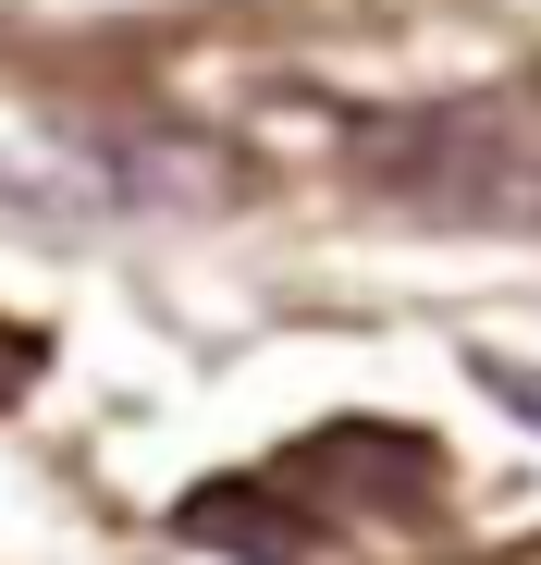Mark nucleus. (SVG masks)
I'll list each match as a JSON object with an SVG mask.
<instances>
[{"mask_svg":"<svg viewBox=\"0 0 541 565\" xmlns=\"http://www.w3.org/2000/svg\"><path fill=\"white\" fill-rule=\"evenodd\" d=\"M357 184L456 234H541V111L529 99H431L357 124Z\"/></svg>","mask_w":541,"mask_h":565,"instance_id":"nucleus-1","label":"nucleus"},{"mask_svg":"<svg viewBox=\"0 0 541 565\" xmlns=\"http://www.w3.org/2000/svg\"><path fill=\"white\" fill-rule=\"evenodd\" d=\"M480 382H492V394H505V406L541 430V369H529V356H480Z\"/></svg>","mask_w":541,"mask_h":565,"instance_id":"nucleus-2","label":"nucleus"}]
</instances>
